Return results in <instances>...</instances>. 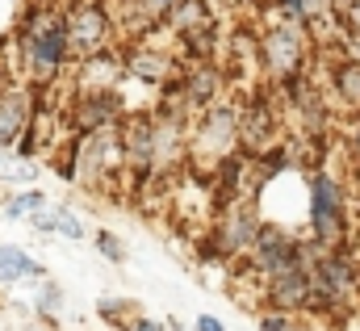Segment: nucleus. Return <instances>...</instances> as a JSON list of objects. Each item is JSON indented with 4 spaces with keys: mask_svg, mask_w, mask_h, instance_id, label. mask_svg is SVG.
I'll use <instances>...</instances> for the list:
<instances>
[{
    "mask_svg": "<svg viewBox=\"0 0 360 331\" xmlns=\"http://www.w3.org/2000/svg\"><path fill=\"white\" fill-rule=\"evenodd\" d=\"M17 46V68L21 80L34 88H51L68 72L72 63V46H68V25H63V4L59 0H34L13 34Z\"/></svg>",
    "mask_w": 360,
    "mask_h": 331,
    "instance_id": "1",
    "label": "nucleus"
},
{
    "mask_svg": "<svg viewBox=\"0 0 360 331\" xmlns=\"http://www.w3.org/2000/svg\"><path fill=\"white\" fill-rule=\"evenodd\" d=\"M256 55H260V68L272 84H293L306 76L310 68V25L306 21H276L264 25L260 38H256Z\"/></svg>",
    "mask_w": 360,
    "mask_h": 331,
    "instance_id": "2",
    "label": "nucleus"
},
{
    "mask_svg": "<svg viewBox=\"0 0 360 331\" xmlns=\"http://www.w3.org/2000/svg\"><path fill=\"white\" fill-rule=\"evenodd\" d=\"M239 151V105L235 101H214L197 113V122H188V160L197 164H218L226 156ZM205 168V172H210Z\"/></svg>",
    "mask_w": 360,
    "mask_h": 331,
    "instance_id": "3",
    "label": "nucleus"
},
{
    "mask_svg": "<svg viewBox=\"0 0 360 331\" xmlns=\"http://www.w3.org/2000/svg\"><path fill=\"white\" fill-rule=\"evenodd\" d=\"M310 244L348 248V189L331 172H310Z\"/></svg>",
    "mask_w": 360,
    "mask_h": 331,
    "instance_id": "4",
    "label": "nucleus"
},
{
    "mask_svg": "<svg viewBox=\"0 0 360 331\" xmlns=\"http://www.w3.org/2000/svg\"><path fill=\"white\" fill-rule=\"evenodd\" d=\"M63 25H68V46L72 59H89L96 51H109L117 42V21L105 0H72L63 4Z\"/></svg>",
    "mask_w": 360,
    "mask_h": 331,
    "instance_id": "5",
    "label": "nucleus"
},
{
    "mask_svg": "<svg viewBox=\"0 0 360 331\" xmlns=\"http://www.w3.org/2000/svg\"><path fill=\"white\" fill-rule=\"evenodd\" d=\"M122 168L134 176V189H143L155 176V143H151V109H134L117 122Z\"/></svg>",
    "mask_w": 360,
    "mask_h": 331,
    "instance_id": "6",
    "label": "nucleus"
},
{
    "mask_svg": "<svg viewBox=\"0 0 360 331\" xmlns=\"http://www.w3.org/2000/svg\"><path fill=\"white\" fill-rule=\"evenodd\" d=\"M42 88L25 80H0V151H17L25 130L34 126Z\"/></svg>",
    "mask_w": 360,
    "mask_h": 331,
    "instance_id": "7",
    "label": "nucleus"
},
{
    "mask_svg": "<svg viewBox=\"0 0 360 331\" xmlns=\"http://www.w3.org/2000/svg\"><path fill=\"white\" fill-rule=\"evenodd\" d=\"M310 285L335 302H348L360 289V268L356 260L348 256V248H319L314 244V256H310Z\"/></svg>",
    "mask_w": 360,
    "mask_h": 331,
    "instance_id": "8",
    "label": "nucleus"
},
{
    "mask_svg": "<svg viewBox=\"0 0 360 331\" xmlns=\"http://www.w3.org/2000/svg\"><path fill=\"white\" fill-rule=\"evenodd\" d=\"M126 118L122 92L105 88V92H72L68 101V130L72 135H92V130H109Z\"/></svg>",
    "mask_w": 360,
    "mask_h": 331,
    "instance_id": "9",
    "label": "nucleus"
},
{
    "mask_svg": "<svg viewBox=\"0 0 360 331\" xmlns=\"http://www.w3.org/2000/svg\"><path fill=\"white\" fill-rule=\"evenodd\" d=\"M117 55H122L126 76L139 80V84H147V88H164V84L180 72L176 55H168L164 46H155V42H147V38H134V42L117 46Z\"/></svg>",
    "mask_w": 360,
    "mask_h": 331,
    "instance_id": "10",
    "label": "nucleus"
},
{
    "mask_svg": "<svg viewBox=\"0 0 360 331\" xmlns=\"http://www.w3.org/2000/svg\"><path fill=\"white\" fill-rule=\"evenodd\" d=\"M260 210H256V201H248V197H239V201H231L222 214H218V227H214V235H218V244L226 251V260H235V256H248L252 244H256V235H260Z\"/></svg>",
    "mask_w": 360,
    "mask_h": 331,
    "instance_id": "11",
    "label": "nucleus"
},
{
    "mask_svg": "<svg viewBox=\"0 0 360 331\" xmlns=\"http://www.w3.org/2000/svg\"><path fill=\"white\" fill-rule=\"evenodd\" d=\"M272 143H276V109L269 96H252L248 105H239V151L256 160Z\"/></svg>",
    "mask_w": 360,
    "mask_h": 331,
    "instance_id": "12",
    "label": "nucleus"
},
{
    "mask_svg": "<svg viewBox=\"0 0 360 331\" xmlns=\"http://www.w3.org/2000/svg\"><path fill=\"white\" fill-rule=\"evenodd\" d=\"M310 298V268H289L264 281V311H281V315H297Z\"/></svg>",
    "mask_w": 360,
    "mask_h": 331,
    "instance_id": "13",
    "label": "nucleus"
},
{
    "mask_svg": "<svg viewBox=\"0 0 360 331\" xmlns=\"http://www.w3.org/2000/svg\"><path fill=\"white\" fill-rule=\"evenodd\" d=\"M122 76H126V68H122L117 46L96 51L89 59H76V92H105V88H117Z\"/></svg>",
    "mask_w": 360,
    "mask_h": 331,
    "instance_id": "14",
    "label": "nucleus"
},
{
    "mask_svg": "<svg viewBox=\"0 0 360 331\" xmlns=\"http://www.w3.org/2000/svg\"><path fill=\"white\" fill-rule=\"evenodd\" d=\"M25 281H46V264L34 260L25 248L17 244H0V289H13V285H25Z\"/></svg>",
    "mask_w": 360,
    "mask_h": 331,
    "instance_id": "15",
    "label": "nucleus"
},
{
    "mask_svg": "<svg viewBox=\"0 0 360 331\" xmlns=\"http://www.w3.org/2000/svg\"><path fill=\"white\" fill-rule=\"evenodd\" d=\"M331 92H335V101L348 109V113H356L360 118V59H335L331 63Z\"/></svg>",
    "mask_w": 360,
    "mask_h": 331,
    "instance_id": "16",
    "label": "nucleus"
},
{
    "mask_svg": "<svg viewBox=\"0 0 360 331\" xmlns=\"http://www.w3.org/2000/svg\"><path fill=\"white\" fill-rule=\"evenodd\" d=\"M130 4V13H134V25L143 30V34H155V30H164V25H172V17H176L180 0H126ZM139 34V38H143Z\"/></svg>",
    "mask_w": 360,
    "mask_h": 331,
    "instance_id": "17",
    "label": "nucleus"
},
{
    "mask_svg": "<svg viewBox=\"0 0 360 331\" xmlns=\"http://www.w3.org/2000/svg\"><path fill=\"white\" fill-rule=\"evenodd\" d=\"M46 206H51V197H46L38 185H21V189H13V193L4 197L0 214H4L8 223H25L30 214H38V210H46Z\"/></svg>",
    "mask_w": 360,
    "mask_h": 331,
    "instance_id": "18",
    "label": "nucleus"
},
{
    "mask_svg": "<svg viewBox=\"0 0 360 331\" xmlns=\"http://www.w3.org/2000/svg\"><path fill=\"white\" fill-rule=\"evenodd\" d=\"M63 311H68V294H63V285L59 281H38V294H34V315L46 323V327H55L59 319H63Z\"/></svg>",
    "mask_w": 360,
    "mask_h": 331,
    "instance_id": "19",
    "label": "nucleus"
},
{
    "mask_svg": "<svg viewBox=\"0 0 360 331\" xmlns=\"http://www.w3.org/2000/svg\"><path fill=\"white\" fill-rule=\"evenodd\" d=\"M55 235H63V239H72V244L89 239V231H84V218H80L72 206H63V201H55Z\"/></svg>",
    "mask_w": 360,
    "mask_h": 331,
    "instance_id": "20",
    "label": "nucleus"
},
{
    "mask_svg": "<svg viewBox=\"0 0 360 331\" xmlns=\"http://www.w3.org/2000/svg\"><path fill=\"white\" fill-rule=\"evenodd\" d=\"M96 315H101V319H105L109 327H122V331H126V323L134 319V315H130V302H126V298H101V302H96Z\"/></svg>",
    "mask_w": 360,
    "mask_h": 331,
    "instance_id": "21",
    "label": "nucleus"
},
{
    "mask_svg": "<svg viewBox=\"0 0 360 331\" xmlns=\"http://www.w3.org/2000/svg\"><path fill=\"white\" fill-rule=\"evenodd\" d=\"M92 244H96V251H101L109 264H126V256H130L126 244H122V235H113V231H96V235H92Z\"/></svg>",
    "mask_w": 360,
    "mask_h": 331,
    "instance_id": "22",
    "label": "nucleus"
},
{
    "mask_svg": "<svg viewBox=\"0 0 360 331\" xmlns=\"http://www.w3.org/2000/svg\"><path fill=\"white\" fill-rule=\"evenodd\" d=\"M331 8H335L340 34H360V0H340V4H331Z\"/></svg>",
    "mask_w": 360,
    "mask_h": 331,
    "instance_id": "23",
    "label": "nucleus"
},
{
    "mask_svg": "<svg viewBox=\"0 0 360 331\" xmlns=\"http://www.w3.org/2000/svg\"><path fill=\"white\" fill-rule=\"evenodd\" d=\"M38 235H55V206H46V210H38V214H30L25 218Z\"/></svg>",
    "mask_w": 360,
    "mask_h": 331,
    "instance_id": "24",
    "label": "nucleus"
},
{
    "mask_svg": "<svg viewBox=\"0 0 360 331\" xmlns=\"http://www.w3.org/2000/svg\"><path fill=\"white\" fill-rule=\"evenodd\" d=\"M293 315H281V311H260V331H289Z\"/></svg>",
    "mask_w": 360,
    "mask_h": 331,
    "instance_id": "25",
    "label": "nucleus"
},
{
    "mask_svg": "<svg viewBox=\"0 0 360 331\" xmlns=\"http://www.w3.org/2000/svg\"><path fill=\"white\" fill-rule=\"evenodd\" d=\"M344 143H348V156H352V168L360 172V118L348 126V135H344Z\"/></svg>",
    "mask_w": 360,
    "mask_h": 331,
    "instance_id": "26",
    "label": "nucleus"
},
{
    "mask_svg": "<svg viewBox=\"0 0 360 331\" xmlns=\"http://www.w3.org/2000/svg\"><path fill=\"white\" fill-rule=\"evenodd\" d=\"M126 331H164V323H160V319H147V315H134V319L126 323Z\"/></svg>",
    "mask_w": 360,
    "mask_h": 331,
    "instance_id": "27",
    "label": "nucleus"
},
{
    "mask_svg": "<svg viewBox=\"0 0 360 331\" xmlns=\"http://www.w3.org/2000/svg\"><path fill=\"white\" fill-rule=\"evenodd\" d=\"M193 331H226V327H222V319H218V315H197Z\"/></svg>",
    "mask_w": 360,
    "mask_h": 331,
    "instance_id": "28",
    "label": "nucleus"
},
{
    "mask_svg": "<svg viewBox=\"0 0 360 331\" xmlns=\"http://www.w3.org/2000/svg\"><path fill=\"white\" fill-rule=\"evenodd\" d=\"M25 331H51V327H46L42 319H38V323H30V327H25Z\"/></svg>",
    "mask_w": 360,
    "mask_h": 331,
    "instance_id": "29",
    "label": "nucleus"
},
{
    "mask_svg": "<svg viewBox=\"0 0 360 331\" xmlns=\"http://www.w3.org/2000/svg\"><path fill=\"white\" fill-rule=\"evenodd\" d=\"M222 4H231V8H239V4H248V0H222Z\"/></svg>",
    "mask_w": 360,
    "mask_h": 331,
    "instance_id": "30",
    "label": "nucleus"
},
{
    "mask_svg": "<svg viewBox=\"0 0 360 331\" xmlns=\"http://www.w3.org/2000/svg\"><path fill=\"white\" fill-rule=\"evenodd\" d=\"M327 4H340V0H327Z\"/></svg>",
    "mask_w": 360,
    "mask_h": 331,
    "instance_id": "31",
    "label": "nucleus"
}]
</instances>
